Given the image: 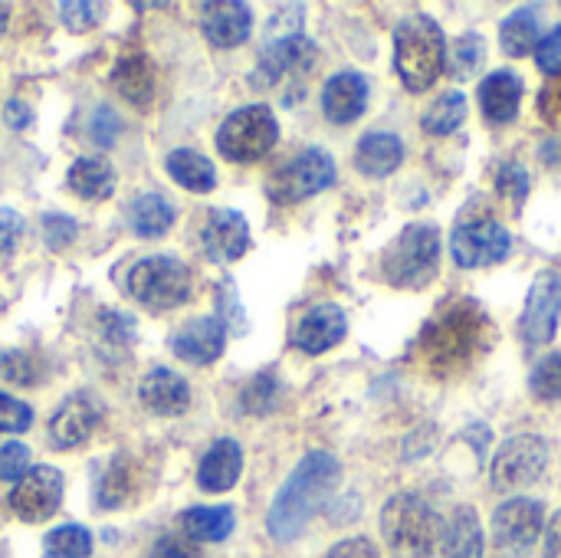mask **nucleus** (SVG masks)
<instances>
[{"label":"nucleus","instance_id":"obj_8","mask_svg":"<svg viewBox=\"0 0 561 558\" xmlns=\"http://www.w3.org/2000/svg\"><path fill=\"white\" fill-rule=\"evenodd\" d=\"M332 184H335L332 155L322 151V148H306L289 164L273 171V178L266 181V194L276 204H296V201H306V197H312V194H319V191H325Z\"/></svg>","mask_w":561,"mask_h":558},{"label":"nucleus","instance_id":"obj_53","mask_svg":"<svg viewBox=\"0 0 561 558\" xmlns=\"http://www.w3.org/2000/svg\"><path fill=\"white\" fill-rule=\"evenodd\" d=\"M7 16H10V10L0 3V36H3V30H7Z\"/></svg>","mask_w":561,"mask_h":558},{"label":"nucleus","instance_id":"obj_32","mask_svg":"<svg viewBox=\"0 0 561 558\" xmlns=\"http://www.w3.org/2000/svg\"><path fill=\"white\" fill-rule=\"evenodd\" d=\"M131 487H135V477H131V464L125 457H115L105 464V470L99 474V483H95V503L102 510H118L131 500Z\"/></svg>","mask_w":561,"mask_h":558},{"label":"nucleus","instance_id":"obj_18","mask_svg":"<svg viewBox=\"0 0 561 558\" xmlns=\"http://www.w3.org/2000/svg\"><path fill=\"white\" fill-rule=\"evenodd\" d=\"M201 13H204L201 26H204L207 43H214L220 49L247 43V36L253 30V13L240 0H214V3H204Z\"/></svg>","mask_w":561,"mask_h":558},{"label":"nucleus","instance_id":"obj_22","mask_svg":"<svg viewBox=\"0 0 561 558\" xmlns=\"http://www.w3.org/2000/svg\"><path fill=\"white\" fill-rule=\"evenodd\" d=\"M141 401L148 411L161 414V418H174L184 414L191 405V388L181 375L168 372V368H154L145 375L141 382Z\"/></svg>","mask_w":561,"mask_h":558},{"label":"nucleus","instance_id":"obj_16","mask_svg":"<svg viewBox=\"0 0 561 558\" xmlns=\"http://www.w3.org/2000/svg\"><path fill=\"white\" fill-rule=\"evenodd\" d=\"M316 62V46L306 39V36H289V39H276L263 49L260 56V66L253 72V86L256 89H270L276 86L283 76L289 72H302Z\"/></svg>","mask_w":561,"mask_h":558},{"label":"nucleus","instance_id":"obj_45","mask_svg":"<svg viewBox=\"0 0 561 558\" xmlns=\"http://www.w3.org/2000/svg\"><path fill=\"white\" fill-rule=\"evenodd\" d=\"M23 217L16 210H0V253H13L23 237Z\"/></svg>","mask_w":561,"mask_h":558},{"label":"nucleus","instance_id":"obj_31","mask_svg":"<svg viewBox=\"0 0 561 558\" xmlns=\"http://www.w3.org/2000/svg\"><path fill=\"white\" fill-rule=\"evenodd\" d=\"M500 43H503V53L516 56V59L536 53V46H539V13L529 10V7L513 10L500 26Z\"/></svg>","mask_w":561,"mask_h":558},{"label":"nucleus","instance_id":"obj_4","mask_svg":"<svg viewBox=\"0 0 561 558\" xmlns=\"http://www.w3.org/2000/svg\"><path fill=\"white\" fill-rule=\"evenodd\" d=\"M381 536L394 558H434L444 529L437 513L414 493H398L381 510Z\"/></svg>","mask_w":561,"mask_h":558},{"label":"nucleus","instance_id":"obj_7","mask_svg":"<svg viewBox=\"0 0 561 558\" xmlns=\"http://www.w3.org/2000/svg\"><path fill=\"white\" fill-rule=\"evenodd\" d=\"M128 293L151 312H168L191 296V270L174 257H148L131 266Z\"/></svg>","mask_w":561,"mask_h":558},{"label":"nucleus","instance_id":"obj_28","mask_svg":"<svg viewBox=\"0 0 561 558\" xmlns=\"http://www.w3.org/2000/svg\"><path fill=\"white\" fill-rule=\"evenodd\" d=\"M237 526L230 506H194L181 516V529L194 543H224Z\"/></svg>","mask_w":561,"mask_h":558},{"label":"nucleus","instance_id":"obj_40","mask_svg":"<svg viewBox=\"0 0 561 558\" xmlns=\"http://www.w3.org/2000/svg\"><path fill=\"white\" fill-rule=\"evenodd\" d=\"M30 424H33V411L16 398L0 395V434H23Z\"/></svg>","mask_w":561,"mask_h":558},{"label":"nucleus","instance_id":"obj_2","mask_svg":"<svg viewBox=\"0 0 561 558\" xmlns=\"http://www.w3.org/2000/svg\"><path fill=\"white\" fill-rule=\"evenodd\" d=\"M490 332V319L473 303H457L440 312L421 335V355L434 372H454L470 362L483 349V335Z\"/></svg>","mask_w":561,"mask_h":558},{"label":"nucleus","instance_id":"obj_36","mask_svg":"<svg viewBox=\"0 0 561 558\" xmlns=\"http://www.w3.org/2000/svg\"><path fill=\"white\" fill-rule=\"evenodd\" d=\"M529 388L539 401H561V352L542 358L536 368H533V378H529Z\"/></svg>","mask_w":561,"mask_h":558},{"label":"nucleus","instance_id":"obj_39","mask_svg":"<svg viewBox=\"0 0 561 558\" xmlns=\"http://www.w3.org/2000/svg\"><path fill=\"white\" fill-rule=\"evenodd\" d=\"M76 234H79V227H76L72 217H66V214H43V240H46V247L66 250L76 240Z\"/></svg>","mask_w":561,"mask_h":558},{"label":"nucleus","instance_id":"obj_26","mask_svg":"<svg viewBox=\"0 0 561 558\" xmlns=\"http://www.w3.org/2000/svg\"><path fill=\"white\" fill-rule=\"evenodd\" d=\"M440 543H444L447 558H483V529H480L477 510L457 506Z\"/></svg>","mask_w":561,"mask_h":558},{"label":"nucleus","instance_id":"obj_30","mask_svg":"<svg viewBox=\"0 0 561 558\" xmlns=\"http://www.w3.org/2000/svg\"><path fill=\"white\" fill-rule=\"evenodd\" d=\"M69 187L85 201H105L115 194V171L102 158H79L69 168Z\"/></svg>","mask_w":561,"mask_h":558},{"label":"nucleus","instance_id":"obj_48","mask_svg":"<svg viewBox=\"0 0 561 558\" xmlns=\"http://www.w3.org/2000/svg\"><path fill=\"white\" fill-rule=\"evenodd\" d=\"M329 558H381L378 556V549H375V543L371 539H345V543H339Z\"/></svg>","mask_w":561,"mask_h":558},{"label":"nucleus","instance_id":"obj_44","mask_svg":"<svg viewBox=\"0 0 561 558\" xmlns=\"http://www.w3.org/2000/svg\"><path fill=\"white\" fill-rule=\"evenodd\" d=\"M536 62H539V69H546L549 76H561V23L546 36V39H539V46H536Z\"/></svg>","mask_w":561,"mask_h":558},{"label":"nucleus","instance_id":"obj_23","mask_svg":"<svg viewBox=\"0 0 561 558\" xmlns=\"http://www.w3.org/2000/svg\"><path fill=\"white\" fill-rule=\"evenodd\" d=\"M519 102H523V79L510 69H500L493 76L483 79L480 86V109L490 122L506 125L519 115Z\"/></svg>","mask_w":561,"mask_h":558},{"label":"nucleus","instance_id":"obj_29","mask_svg":"<svg viewBox=\"0 0 561 558\" xmlns=\"http://www.w3.org/2000/svg\"><path fill=\"white\" fill-rule=\"evenodd\" d=\"M174 224V207L161 197V194H141L131 207H128V227L131 234H138L141 240H154L164 237Z\"/></svg>","mask_w":561,"mask_h":558},{"label":"nucleus","instance_id":"obj_52","mask_svg":"<svg viewBox=\"0 0 561 558\" xmlns=\"http://www.w3.org/2000/svg\"><path fill=\"white\" fill-rule=\"evenodd\" d=\"M30 118H33V112H30L20 99H10V102H7V122H10L13 128H26Z\"/></svg>","mask_w":561,"mask_h":558},{"label":"nucleus","instance_id":"obj_47","mask_svg":"<svg viewBox=\"0 0 561 558\" xmlns=\"http://www.w3.org/2000/svg\"><path fill=\"white\" fill-rule=\"evenodd\" d=\"M539 112H542L546 122L561 125V79H556L552 86L542 89V95H539Z\"/></svg>","mask_w":561,"mask_h":558},{"label":"nucleus","instance_id":"obj_50","mask_svg":"<svg viewBox=\"0 0 561 558\" xmlns=\"http://www.w3.org/2000/svg\"><path fill=\"white\" fill-rule=\"evenodd\" d=\"M102 326H105V335L108 339H122V342H128L135 332V322L131 319H125V316H118V312H102Z\"/></svg>","mask_w":561,"mask_h":558},{"label":"nucleus","instance_id":"obj_17","mask_svg":"<svg viewBox=\"0 0 561 558\" xmlns=\"http://www.w3.org/2000/svg\"><path fill=\"white\" fill-rule=\"evenodd\" d=\"M345 329H348L345 312L335 303H322V306H312L299 319V326L293 332V345L306 355H322L345 339Z\"/></svg>","mask_w":561,"mask_h":558},{"label":"nucleus","instance_id":"obj_34","mask_svg":"<svg viewBox=\"0 0 561 558\" xmlns=\"http://www.w3.org/2000/svg\"><path fill=\"white\" fill-rule=\"evenodd\" d=\"M483 59H486V46H483V39H480L477 33H463V36H457V39H454V46L447 49L444 66L450 69V76L467 79V76H473V72L483 66Z\"/></svg>","mask_w":561,"mask_h":558},{"label":"nucleus","instance_id":"obj_33","mask_svg":"<svg viewBox=\"0 0 561 558\" xmlns=\"http://www.w3.org/2000/svg\"><path fill=\"white\" fill-rule=\"evenodd\" d=\"M467 118V95L450 89L444 92L440 99H434L427 109H424V118H421V128L427 135H450L463 125Z\"/></svg>","mask_w":561,"mask_h":558},{"label":"nucleus","instance_id":"obj_15","mask_svg":"<svg viewBox=\"0 0 561 558\" xmlns=\"http://www.w3.org/2000/svg\"><path fill=\"white\" fill-rule=\"evenodd\" d=\"M224 345H227V326L220 316H201L171 335V352L191 365L217 362L224 355Z\"/></svg>","mask_w":561,"mask_h":558},{"label":"nucleus","instance_id":"obj_10","mask_svg":"<svg viewBox=\"0 0 561 558\" xmlns=\"http://www.w3.org/2000/svg\"><path fill=\"white\" fill-rule=\"evenodd\" d=\"M513 250V237L496 220H460L450 237L454 263L463 270H480L503 263Z\"/></svg>","mask_w":561,"mask_h":558},{"label":"nucleus","instance_id":"obj_43","mask_svg":"<svg viewBox=\"0 0 561 558\" xmlns=\"http://www.w3.org/2000/svg\"><path fill=\"white\" fill-rule=\"evenodd\" d=\"M151 558H201V546L194 539H187L184 533L181 536H161L151 549Z\"/></svg>","mask_w":561,"mask_h":558},{"label":"nucleus","instance_id":"obj_51","mask_svg":"<svg viewBox=\"0 0 561 558\" xmlns=\"http://www.w3.org/2000/svg\"><path fill=\"white\" fill-rule=\"evenodd\" d=\"M546 558H561V510L552 516L546 533Z\"/></svg>","mask_w":561,"mask_h":558},{"label":"nucleus","instance_id":"obj_5","mask_svg":"<svg viewBox=\"0 0 561 558\" xmlns=\"http://www.w3.org/2000/svg\"><path fill=\"white\" fill-rule=\"evenodd\" d=\"M440 263V234L431 224H408L385 250L381 273L391 286L424 289Z\"/></svg>","mask_w":561,"mask_h":558},{"label":"nucleus","instance_id":"obj_20","mask_svg":"<svg viewBox=\"0 0 561 558\" xmlns=\"http://www.w3.org/2000/svg\"><path fill=\"white\" fill-rule=\"evenodd\" d=\"M365 105H368V82L358 72H335L322 89V109L335 125L355 122L365 112Z\"/></svg>","mask_w":561,"mask_h":558},{"label":"nucleus","instance_id":"obj_41","mask_svg":"<svg viewBox=\"0 0 561 558\" xmlns=\"http://www.w3.org/2000/svg\"><path fill=\"white\" fill-rule=\"evenodd\" d=\"M496 191L506 197V201H526L529 194V174L523 164H503L500 174H496Z\"/></svg>","mask_w":561,"mask_h":558},{"label":"nucleus","instance_id":"obj_35","mask_svg":"<svg viewBox=\"0 0 561 558\" xmlns=\"http://www.w3.org/2000/svg\"><path fill=\"white\" fill-rule=\"evenodd\" d=\"M92 536L82 526H59L46 536V558H89Z\"/></svg>","mask_w":561,"mask_h":558},{"label":"nucleus","instance_id":"obj_14","mask_svg":"<svg viewBox=\"0 0 561 558\" xmlns=\"http://www.w3.org/2000/svg\"><path fill=\"white\" fill-rule=\"evenodd\" d=\"M99 418H102V408L92 395L66 398L49 421V444L56 451H72V447L85 444L92 437V431L99 428Z\"/></svg>","mask_w":561,"mask_h":558},{"label":"nucleus","instance_id":"obj_3","mask_svg":"<svg viewBox=\"0 0 561 558\" xmlns=\"http://www.w3.org/2000/svg\"><path fill=\"white\" fill-rule=\"evenodd\" d=\"M447 59V39L434 16L411 13L394 30V69L411 92H427Z\"/></svg>","mask_w":561,"mask_h":558},{"label":"nucleus","instance_id":"obj_27","mask_svg":"<svg viewBox=\"0 0 561 558\" xmlns=\"http://www.w3.org/2000/svg\"><path fill=\"white\" fill-rule=\"evenodd\" d=\"M164 168H168V174H171L184 191H194V194H207V191H214V184H217V174H214L210 158L201 155V151H194V148H178V151H171L168 161H164Z\"/></svg>","mask_w":561,"mask_h":558},{"label":"nucleus","instance_id":"obj_37","mask_svg":"<svg viewBox=\"0 0 561 558\" xmlns=\"http://www.w3.org/2000/svg\"><path fill=\"white\" fill-rule=\"evenodd\" d=\"M102 13H105V3H89V0H79V3L66 0V3H59V16H62V23L72 33H85V30L99 26Z\"/></svg>","mask_w":561,"mask_h":558},{"label":"nucleus","instance_id":"obj_9","mask_svg":"<svg viewBox=\"0 0 561 558\" xmlns=\"http://www.w3.org/2000/svg\"><path fill=\"white\" fill-rule=\"evenodd\" d=\"M549 467V444L539 434H519L506 441L493 460L490 480L496 493H513L533 487Z\"/></svg>","mask_w":561,"mask_h":558},{"label":"nucleus","instance_id":"obj_49","mask_svg":"<svg viewBox=\"0 0 561 558\" xmlns=\"http://www.w3.org/2000/svg\"><path fill=\"white\" fill-rule=\"evenodd\" d=\"M0 372L16 382V385H26L30 382V358L26 355H3L0 358Z\"/></svg>","mask_w":561,"mask_h":558},{"label":"nucleus","instance_id":"obj_38","mask_svg":"<svg viewBox=\"0 0 561 558\" xmlns=\"http://www.w3.org/2000/svg\"><path fill=\"white\" fill-rule=\"evenodd\" d=\"M276 391H279V382L273 375H256L247 388H243V408L250 414H266L273 405H276Z\"/></svg>","mask_w":561,"mask_h":558},{"label":"nucleus","instance_id":"obj_13","mask_svg":"<svg viewBox=\"0 0 561 558\" xmlns=\"http://www.w3.org/2000/svg\"><path fill=\"white\" fill-rule=\"evenodd\" d=\"M542 533V503L536 500H510L496 510L493 516V539L500 549L526 553L536 546Z\"/></svg>","mask_w":561,"mask_h":558},{"label":"nucleus","instance_id":"obj_46","mask_svg":"<svg viewBox=\"0 0 561 558\" xmlns=\"http://www.w3.org/2000/svg\"><path fill=\"white\" fill-rule=\"evenodd\" d=\"M115 135H118V115L108 105H99L95 109V118H92V138L108 148L115 141Z\"/></svg>","mask_w":561,"mask_h":558},{"label":"nucleus","instance_id":"obj_6","mask_svg":"<svg viewBox=\"0 0 561 558\" xmlns=\"http://www.w3.org/2000/svg\"><path fill=\"white\" fill-rule=\"evenodd\" d=\"M279 138V125L270 105H243L230 112L217 132V148L227 161L253 164L260 161Z\"/></svg>","mask_w":561,"mask_h":558},{"label":"nucleus","instance_id":"obj_12","mask_svg":"<svg viewBox=\"0 0 561 558\" xmlns=\"http://www.w3.org/2000/svg\"><path fill=\"white\" fill-rule=\"evenodd\" d=\"M62 503V474L53 467H30L23 480H16L10 493V510L23 523L49 520Z\"/></svg>","mask_w":561,"mask_h":558},{"label":"nucleus","instance_id":"obj_11","mask_svg":"<svg viewBox=\"0 0 561 558\" xmlns=\"http://www.w3.org/2000/svg\"><path fill=\"white\" fill-rule=\"evenodd\" d=\"M561 319V276L559 273H542L536 276L523 319H519V335L529 345H549L559 332Z\"/></svg>","mask_w":561,"mask_h":558},{"label":"nucleus","instance_id":"obj_24","mask_svg":"<svg viewBox=\"0 0 561 558\" xmlns=\"http://www.w3.org/2000/svg\"><path fill=\"white\" fill-rule=\"evenodd\" d=\"M112 86L125 102L145 109L154 95V62L145 53H125L112 69Z\"/></svg>","mask_w":561,"mask_h":558},{"label":"nucleus","instance_id":"obj_25","mask_svg":"<svg viewBox=\"0 0 561 558\" xmlns=\"http://www.w3.org/2000/svg\"><path fill=\"white\" fill-rule=\"evenodd\" d=\"M401 161H404V145L391 132H368L358 141L355 164L368 178H388V174H394L401 168Z\"/></svg>","mask_w":561,"mask_h":558},{"label":"nucleus","instance_id":"obj_21","mask_svg":"<svg viewBox=\"0 0 561 558\" xmlns=\"http://www.w3.org/2000/svg\"><path fill=\"white\" fill-rule=\"evenodd\" d=\"M240 470H243V451H240V444L230 441V437H220L204 454L201 470H197V483L207 493H227L240 480Z\"/></svg>","mask_w":561,"mask_h":558},{"label":"nucleus","instance_id":"obj_1","mask_svg":"<svg viewBox=\"0 0 561 558\" xmlns=\"http://www.w3.org/2000/svg\"><path fill=\"white\" fill-rule=\"evenodd\" d=\"M342 480V464L329 451H312L299 460L293 477L276 493L266 529L276 543H293L306 533L309 520L332 500Z\"/></svg>","mask_w":561,"mask_h":558},{"label":"nucleus","instance_id":"obj_19","mask_svg":"<svg viewBox=\"0 0 561 558\" xmlns=\"http://www.w3.org/2000/svg\"><path fill=\"white\" fill-rule=\"evenodd\" d=\"M204 250L217 263H233L250 250V227L240 210H214L204 227Z\"/></svg>","mask_w":561,"mask_h":558},{"label":"nucleus","instance_id":"obj_42","mask_svg":"<svg viewBox=\"0 0 561 558\" xmlns=\"http://www.w3.org/2000/svg\"><path fill=\"white\" fill-rule=\"evenodd\" d=\"M26 470H30V451L23 444H16V441L3 444L0 447V480L16 483V480L26 477Z\"/></svg>","mask_w":561,"mask_h":558}]
</instances>
